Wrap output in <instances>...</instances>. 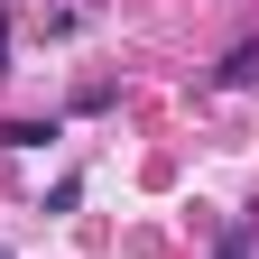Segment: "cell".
Here are the masks:
<instances>
[{
	"mask_svg": "<svg viewBox=\"0 0 259 259\" xmlns=\"http://www.w3.org/2000/svg\"><path fill=\"white\" fill-rule=\"evenodd\" d=\"M56 139V120H10V130H0V148H47Z\"/></svg>",
	"mask_w": 259,
	"mask_h": 259,
	"instance_id": "cell-2",
	"label": "cell"
},
{
	"mask_svg": "<svg viewBox=\"0 0 259 259\" xmlns=\"http://www.w3.org/2000/svg\"><path fill=\"white\" fill-rule=\"evenodd\" d=\"M222 259H250V222H232V232H222Z\"/></svg>",
	"mask_w": 259,
	"mask_h": 259,
	"instance_id": "cell-3",
	"label": "cell"
},
{
	"mask_svg": "<svg viewBox=\"0 0 259 259\" xmlns=\"http://www.w3.org/2000/svg\"><path fill=\"white\" fill-rule=\"evenodd\" d=\"M222 83H232V93H241V83H259V37H241L232 56H222Z\"/></svg>",
	"mask_w": 259,
	"mask_h": 259,
	"instance_id": "cell-1",
	"label": "cell"
},
{
	"mask_svg": "<svg viewBox=\"0 0 259 259\" xmlns=\"http://www.w3.org/2000/svg\"><path fill=\"white\" fill-rule=\"evenodd\" d=\"M0 74H10V47H0Z\"/></svg>",
	"mask_w": 259,
	"mask_h": 259,
	"instance_id": "cell-4",
	"label": "cell"
}]
</instances>
